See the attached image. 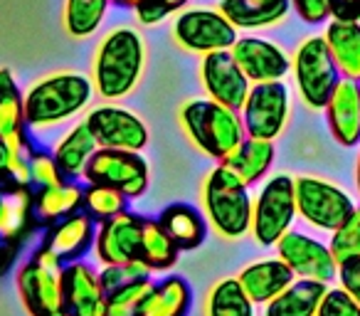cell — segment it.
<instances>
[{
    "mask_svg": "<svg viewBox=\"0 0 360 316\" xmlns=\"http://www.w3.org/2000/svg\"><path fill=\"white\" fill-rule=\"evenodd\" d=\"M186 3L188 0H141L134 11H136V18H139L143 25H155V23L165 20L170 13L180 11Z\"/></svg>",
    "mask_w": 360,
    "mask_h": 316,
    "instance_id": "obj_41",
    "label": "cell"
},
{
    "mask_svg": "<svg viewBox=\"0 0 360 316\" xmlns=\"http://www.w3.org/2000/svg\"><path fill=\"white\" fill-rule=\"evenodd\" d=\"M94 96V84L75 72L40 80L25 94V119L32 129H45L77 116Z\"/></svg>",
    "mask_w": 360,
    "mask_h": 316,
    "instance_id": "obj_3",
    "label": "cell"
},
{
    "mask_svg": "<svg viewBox=\"0 0 360 316\" xmlns=\"http://www.w3.org/2000/svg\"><path fill=\"white\" fill-rule=\"evenodd\" d=\"M150 274H153V272L141 260H136V262H121V265H104V270L99 272V282L106 294V291H114V289H119V286L131 284V282L146 279V277H150Z\"/></svg>",
    "mask_w": 360,
    "mask_h": 316,
    "instance_id": "obj_39",
    "label": "cell"
},
{
    "mask_svg": "<svg viewBox=\"0 0 360 316\" xmlns=\"http://www.w3.org/2000/svg\"><path fill=\"white\" fill-rule=\"evenodd\" d=\"M328 284L316 279H294L281 294L266 301L264 316H316Z\"/></svg>",
    "mask_w": 360,
    "mask_h": 316,
    "instance_id": "obj_28",
    "label": "cell"
},
{
    "mask_svg": "<svg viewBox=\"0 0 360 316\" xmlns=\"http://www.w3.org/2000/svg\"><path fill=\"white\" fill-rule=\"evenodd\" d=\"M291 11V0H281L271 8H252L242 0H220V13L237 30H257V27L279 25Z\"/></svg>",
    "mask_w": 360,
    "mask_h": 316,
    "instance_id": "obj_31",
    "label": "cell"
},
{
    "mask_svg": "<svg viewBox=\"0 0 360 316\" xmlns=\"http://www.w3.org/2000/svg\"><path fill=\"white\" fill-rule=\"evenodd\" d=\"M276 257L284 260L299 279H316L323 284L338 279V260L333 257L330 247L306 232H286L276 242Z\"/></svg>",
    "mask_w": 360,
    "mask_h": 316,
    "instance_id": "obj_12",
    "label": "cell"
},
{
    "mask_svg": "<svg viewBox=\"0 0 360 316\" xmlns=\"http://www.w3.org/2000/svg\"><path fill=\"white\" fill-rule=\"evenodd\" d=\"M143 40L131 27H119L101 40L94 55V87L101 99L131 94L143 72Z\"/></svg>",
    "mask_w": 360,
    "mask_h": 316,
    "instance_id": "obj_2",
    "label": "cell"
},
{
    "mask_svg": "<svg viewBox=\"0 0 360 316\" xmlns=\"http://www.w3.org/2000/svg\"><path fill=\"white\" fill-rule=\"evenodd\" d=\"M96 148H99V144H96L86 121H79L75 129H70L62 136L52 156H55L57 166L65 173L67 181H77V178H84V171L89 166L91 156L96 153Z\"/></svg>",
    "mask_w": 360,
    "mask_h": 316,
    "instance_id": "obj_26",
    "label": "cell"
},
{
    "mask_svg": "<svg viewBox=\"0 0 360 316\" xmlns=\"http://www.w3.org/2000/svg\"><path fill=\"white\" fill-rule=\"evenodd\" d=\"M150 286H153V277H146V279L131 282V284L119 286L114 291H106V299H104L106 316H136L141 304H143V299L148 296Z\"/></svg>",
    "mask_w": 360,
    "mask_h": 316,
    "instance_id": "obj_35",
    "label": "cell"
},
{
    "mask_svg": "<svg viewBox=\"0 0 360 316\" xmlns=\"http://www.w3.org/2000/svg\"><path fill=\"white\" fill-rule=\"evenodd\" d=\"M330 6L338 20H360V0H330Z\"/></svg>",
    "mask_w": 360,
    "mask_h": 316,
    "instance_id": "obj_44",
    "label": "cell"
},
{
    "mask_svg": "<svg viewBox=\"0 0 360 316\" xmlns=\"http://www.w3.org/2000/svg\"><path fill=\"white\" fill-rule=\"evenodd\" d=\"M240 114L247 136L274 141L284 131L286 119H289V89L284 82L252 84Z\"/></svg>",
    "mask_w": 360,
    "mask_h": 316,
    "instance_id": "obj_10",
    "label": "cell"
},
{
    "mask_svg": "<svg viewBox=\"0 0 360 316\" xmlns=\"http://www.w3.org/2000/svg\"><path fill=\"white\" fill-rule=\"evenodd\" d=\"M111 0H67L65 27L72 37H89L99 30Z\"/></svg>",
    "mask_w": 360,
    "mask_h": 316,
    "instance_id": "obj_33",
    "label": "cell"
},
{
    "mask_svg": "<svg viewBox=\"0 0 360 316\" xmlns=\"http://www.w3.org/2000/svg\"><path fill=\"white\" fill-rule=\"evenodd\" d=\"M0 141L18 156H25L32 146L27 136L25 94L8 67H0Z\"/></svg>",
    "mask_w": 360,
    "mask_h": 316,
    "instance_id": "obj_18",
    "label": "cell"
},
{
    "mask_svg": "<svg viewBox=\"0 0 360 316\" xmlns=\"http://www.w3.org/2000/svg\"><path fill=\"white\" fill-rule=\"evenodd\" d=\"M94 242H96V222L84 210H79L75 215L50 225L42 245L60 262L70 265V262H82V257L94 247Z\"/></svg>",
    "mask_w": 360,
    "mask_h": 316,
    "instance_id": "obj_20",
    "label": "cell"
},
{
    "mask_svg": "<svg viewBox=\"0 0 360 316\" xmlns=\"http://www.w3.org/2000/svg\"><path fill=\"white\" fill-rule=\"evenodd\" d=\"M27 161H30V178H32V188L35 191H42V188H52L65 183V173L57 166L55 156L47 153V151L37 148V146H30L27 148Z\"/></svg>",
    "mask_w": 360,
    "mask_h": 316,
    "instance_id": "obj_36",
    "label": "cell"
},
{
    "mask_svg": "<svg viewBox=\"0 0 360 316\" xmlns=\"http://www.w3.org/2000/svg\"><path fill=\"white\" fill-rule=\"evenodd\" d=\"M316 316H360V304L345 289H328Z\"/></svg>",
    "mask_w": 360,
    "mask_h": 316,
    "instance_id": "obj_40",
    "label": "cell"
},
{
    "mask_svg": "<svg viewBox=\"0 0 360 316\" xmlns=\"http://www.w3.org/2000/svg\"><path fill=\"white\" fill-rule=\"evenodd\" d=\"M296 213V188L291 176H274L264 183L252 210V235L259 245L274 247L286 232Z\"/></svg>",
    "mask_w": 360,
    "mask_h": 316,
    "instance_id": "obj_7",
    "label": "cell"
},
{
    "mask_svg": "<svg viewBox=\"0 0 360 316\" xmlns=\"http://www.w3.org/2000/svg\"><path fill=\"white\" fill-rule=\"evenodd\" d=\"M57 316H70V314H65V311H62V314H57Z\"/></svg>",
    "mask_w": 360,
    "mask_h": 316,
    "instance_id": "obj_49",
    "label": "cell"
},
{
    "mask_svg": "<svg viewBox=\"0 0 360 316\" xmlns=\"http://www.w3.org/2000/svg\"><path fill=\"white\" fill-rule=\"evenodd\" d=\"M323 40L343 80L360 82V20H333L326 25Z\"/></svg>",
    "mask_w": 360,
    "mask_h": 316,
    "instance_id": "obj_24",
    "label": "cell"
},
{
    "mask_svg": "<svg viewBox=\"0 0 360 316\" xmlns=\"http://www.w3.org/2000/svg\"><path fill=\"white\" fill-rule=\"evenodd\" d=\"M294 277L296 274L289 270V265L284 260L271 257V260H259L255 265L245 267L237 279H240L242 289L247 291V296L255 304H266L276 294H281L294 282Z\"/></svg>",
    "mask_w": 360,
    "mask_h": 316,
    "instance_id": "obj_22",
    "label": "cell"
},
{
    "mask_svg": "<svg viewBox=\"0 0 360 316\" xmlns=\"http://www.w3.org/2000/svg\"><path fill=\"white\" fill-rule=\"evenodd\" d=\"M207 316H255V301L247 296L237 277H227L212 286Z\"/></svg>",
    "mask_w": 360,
    "mask_h": 316,
    "instance_id": "obj_32",
    "label": "cell"
},
{
    "mask_svg": "<svg viewBox=\"0 0 360 316\" xmlns=\"http://www.w3.org/2000/svg\"><path fill=\"white\" fill-rule=\"evenodd\" d=\"M15 186H32L30 178V161L25 156H18L0 141V191Z\"/></svg>",
    "mask_w": 360,
    "mask_h": 316,
    "instance_id": "obj_38",
    "label": "cell"
},
{
    "mask_svg": "<svg viewBox=\"0 0 360 316\" xmlns=\"http://www.w3.org/2000/svg\"><path fill=\"white\" fill-rule=\"evenodd\" d=\"M173 37L180 47L200 55L232 50L240 40L237 27L220 11H188L175 18Z\"/></svg>",
    "mask_w": 360,
    "mask_h": 316,
    "instance_id": "obj_11",
    "label": "cell"
},
{
    "mask_svg": "<svg viewBox=\"0 0 360 316\" xmlns=\"http://www.w3.org/2000/svg\"><path fill=\"white\" fill-rule=\"evenodd\" d=\"M193 309V286L186 277L170 274L153 282L136 316H188Z\"/></svg>",
    "mask_w": 360,
    "mask_h": 316,
    "instance_id": "obj_23",
    "label": "cell"
},
{
    "mask_svg": "<svg viewBox=\"0 0 360 316\" xmlns=\"http://www.w3.org/2000/svg\"><path fill=\"white\" fill-rule=\"evenodd\" d=\"M141 235H143V217L124 210L96 227V257L101 265H121L136 262L141 252Z\"/></svg>",
    "mask_w": 360,
    "mask_h": 316,
    "instance_id": "obj_16",
    "label": "cell"
},
{
    "mask_svg": "<svg viewBox=\"0 0 360 316\" xmlns=\"http://www.w3.org/2000/svg\"><path fill=\"white\" fill-rule=\"evenodd\" d=\"M82 203H84V186H79L77 181L42 188L37 191V217L42 225H55V222L79 213Z\"/></svg>",
    "mask_w": 360,
    "mask_h": 316,
    "instance_id": "obj_29",
    "label": "cell"
},
{
    "mask_svg": "<svg viewBox=\"0 0 360 316\" xmlns=\"http://www.w3.org/2000/svg\"><path fill=\"white\" fill-rule=\"evenodd\" d=\"M274 158H276L274 141L247 136L222 163H225L230 171H235L237 176L242 178L245 186L252 188L255 183H259L262 178L269 173V168L274 166Z\"/></svg>",
    "mask_w": 360,
    "mask_h": 316,
    "instance_id": "obj_27",
    "label": "cell"
},
{
    "mask_svg": "<svg viewBox=\"0 0 360 316\" xmlns=\"http://www.w3.org/2000/svg\"><path fill=\"white\" fill-rule=\"evenodd\" d=\"M15 252H18V245H13V242H8L6 237L0 235V274H6L8 267L13 265Z\"/></svg>",
    "mask_w": 360,
    "mask_h": 316,
    "instance_id": "obj_45",
    "label": "cell"
},
{
    "mask_svg": "<svg viewBox=\"0 0 360 316\" xmlns=\"http://www.w3.org/2000/svg\"><path fill=\"white\" fill-rule=\"evenodd\" d=\"M355 186H358L360 193V151H358V163H355Z\"/></svg>",
    "mask_w": 360,
    "mask_h": 316,
    "instance_id": "obj_48",
    "label": "cell"
},
{
    "mask_svg": "<svg viewBox=\"0 0 360 316\" xmlns=\"http://www.w3.org/2000/svg\"><path fill=\"white\" fill-rule=\"evenodd\" d=\"M232 55L252 84L281 82L291 72V57L276 42L264 40V37H240L232 47Z\"/></svg>",
    "mask_w": 360,
    "mask_h": 316,
    "instance_id": "obj_15",
    "label": "cell"
},
{
    "mask_svg": "<svg viewBox=\"0 0 360 316\" xmlns=\"http://www.w3.org/2000/svg\"><path fill=\"white\" fill-rule=\"evenodd\" d=\"M111 3H116V6H129V8H136L141 3V0H111Z\"/></svg>",
    "mask_w": 360,
    "mask_h": 316,
    "instance_id": "obj_47",
    "label": "cell"
},
{
    "mask_svg": "<svg viewBox=\"0 0 360 316\" xmlns=\"http://www.w3.org/2000/svg\"><path fill=\"white\" fill-rule=\"evenodd\" d=\"M291 70H294L301 99L311 109H326L333 89L343 80L333 57H330L323 35H311L301 42L294 55V62H291Z\"/></svg>",
    "mask_w": 360,
    "mask_h": 316,
    "instance_id": "obj_6",
    "label": "cell"
},
{
    "mask_svg": "<svg viewBox=\"0 0 360 316\" xmlns=\"http://www.w3.org/2000/svg\"><path fill=\"white\" fill-rule=\"evenodd\" d=\"M139 260L150 272H168L178 265L180 250L170 235L163 230L158 217H143V235H141V252Z\"/></svg>",
    "mask_w": 360,
    "mask_h": 316,
    "instance_id": "obj_30",
    "label": "cell"
},
{
    "mask_svg": "<svg viewBox=\"0 0 360 316\" xmlns=\"http://www.w3.org/2000/svg\"><path fill=\"white\" fill-rule=\"evenodd\" d=\"M86 183L106 186L126 198H141L148 188V163L139 151L96 148L84 171Z\"/></svg>",
    "mask_w": 360,
    "mask_h": 316,
    "instance_id": "obj_9",
    "label": "cell"
},
{
    "mask_svg": "<svg viewBox=\"0 0 360 316\" xmlns=\"http://www.w3.org/2000/svg\"><path fill=\"white\" fill-rule=\"evenodd\" d=\"M242 3H247V6H252V8H271V6H276V3H281V0H242Z\"/></svg>",
    "mask_w": 360,
    "mask_h": 316,
    "instance_id": "obj_46",
    "label": "cell"
},
{
    "mask_svg": "<svg viewBox=\"0 0 360 316\" xmlns=\"http://www.w3.org/2000/svg\"><path fill=\"white\" fill-rule=\"evenodd\" d=\"M296 15L309 25H321V23L333 18V6L330 0H291Z\"/></svg>",
    "mask_w": 360,
    "mask_h": 316,
    "instance_id": "obj_42",
    "label": "cell"
},
{
    "mask_svg": "<svg viewBox=\"0 0 360 316\" xmlns=\"http://www.w3.org/2000/svg\"><path fill=\"white\" fill-rule=\"evenodd\" d=\"M296 188V213L309 225L326 232H335L348 215L355 210V203L343 188L316 176L294 178Z\"/></svg>",
    "mask_w": 360,
    "mask_h": 316,
    "instance_id": "obj_8",
    "label": "cell"
},
{
    "mask_svg": "<svg viewBox=\"0 0 360 316\" xmlns=\"http://www.w3.org/2000/svg\"><path fill=\"white\" fill-rule=\"evenodd\" d=\"M40 225L37 191L32 186H15L0 191V235L20 247Z\"/></svg>",
    "mask_w": 360,
    "mask_h": 316,
    "instance_id": "obj_19",
    "label": "cell"
},
{
    "mask_svg": "<svg viewBox=\"0 0 360 316\" xmlns=\"http://www.w3.org/2000/svg\"><path fill=\"white\" fill-rule=\"evenodd\" d=\"M326 121L340 146L360 144V82L340 80L326 104Z\"/></svg>",
    "mask_w": 360,
    "mask_h": 316,
    "instance_id": "obj_21",
    "label": "cell"
},
{
    "mask_svg": "<svg viewBox=\"0 0 360 316\" xmlns=\"http://www.w3.org/2000/svg\"><path fill=\"white\" fill-rule=\"evenodd\" d=\"M84 121L94 134L99 148L141 151L148 144V129H146L143 119L121 106H96L86 114Z\"/></svg>",
    "mask_w": 360,
    "mask_h": 316,
    "instance_id": "obj_13",
    "label": "cell"
},
{
    "mask_svg": "<svg viewBox=\"0 0 360 316\" xmlns=\"http://www.w3.org/2000/svg\"><path fill=\"white\" fill-rule=\"evenodd\" d=\"M65 262H60L45 245L30 255V260L18 270L15 284L22 304L30 316H57L65 311Z\"/></svg>",
    "mask_w": 360,
    "mask_h": 316,
    "instance_id": "obj_5",
    "label": "cell"
},
{
    "mask_svg": "<svg viewBox=\"0 0 360 316\" xmlns=\"http://www.w3.org/2000/svg\"><path fill=\"white\" fill-rule=\"evenodd\" d=\"M328 247L338 262L360 255V206H355V210L348 215V220L333 232Z\"/></svg>",
    "mask_w": 360,
    "mask_h": 316,
    "instance_id": "obj_37",
    "label": "cell"
},
{
    "mask_svg": "<svg viewBox=\"0 0 360 316\" xmlns=\"http://www.w3.org/2000/svg\"><path fill=\"white\" fill-rule=\"evenodd\" d=\"M200 77L210 99L220 101V104L230 106L235 111H240L245 106L252 89V82L247 80L245 72L235 62L232 50H217L202 57Z\"/></svg>",
    "mask_w": 360,
    "mask_h": 316,
    "instance_id": "obj_14",
    "label": "cell"
},
{
    "mask_svg": "<svg viewBox=\"0 0 360 316\" xmlns=\"http://www.w3.org/2000/svg\"><path fill=\"white\" fill-rule=\"evenodd\" d=\"M338 282L340 289H345L360 304V255L338 262Z\"/></svg>",
    "mask_w": 360,
    "mask_h": 316,
    "instance_id": "obj_43",
    "label": "cell"
},
{
    "mask_svg": "<svg viewBox=\"0 0 360 316\" xmlns=\"http://www.w3.org/2000/svg\"><path fill=\"white\" fill-rule=\"evenodd\" d=\"M62 294H65V314L106 316V294L99 282V272L91 265H86V262H70V265H65Z\"/></svg>",
    "mask_w": 360,
    "mask_h": 316,
    "instance_id": "obj_17",
    "label": "cell"
},
{
    "mask_svg": "<svg viewBox=\"0 0 360 316\" xmlns=\"http://www.w3.org/2000/svg\"><path fill=\"white\" fill-rule=\"evenodd\" d=\"M180 126L188 139L212 161L222 163L247 139L242 114L215 99H191L180 109Z\"/></svg>",
    "mask_w": 360,
    "mask_h": 316,
    "instance_id": "obj_1",
    "label": "cell"
},
{
    "mask_svg": "<svg viewBox=\"0 0 360 316\" xmlns=\"http://www.w3.org/2000/svg\"><path fill=\"white\" fill-rule=\"evenodd\" d=\"M129 206V198L124 193L114 191V188L106 186H94V183H86L84 186V203H82V210L91 217L94 222H104L109 217L119 215Z\"/></svg>",
    "mask_w": 360,
    "mask_h": 316,
    "instance_id": "obj_34",
    "label": "cell"
},
{
    "mask_svg": "<svg viewBox=\"0 0 360 316\" xmlns=\"http://www.w3.org/2000/svg\"><path fill=\"white\" fill-rule=\"evenodd\" d=\"M202 206L222 237L237 240L252 230V210L255 203L250 198V186L242 183L235 171L217 163L202 186Z\"/></svg>",
    "mask_w": 360,
    "mask_h": 316,
    "instance_id": "obj_4",
    "label": "cell"
},
{
    "mask_svg": "<svg viewBox=\"0 0 360 316\" xmlns=\"http://www.w3.org/2000/svg\"><path fill=\"white\" fill-rule=\"evenodd\" d=\"M158 222L178 245L180 252L198 250L207 240V222L195 206L188 203H170L158 215Z\"/></svg>",
    "mask_w": 360,
    "mask_h": 316,
    "instance_id": "obj_25",
    "label": "cell"
}]
</instances>
